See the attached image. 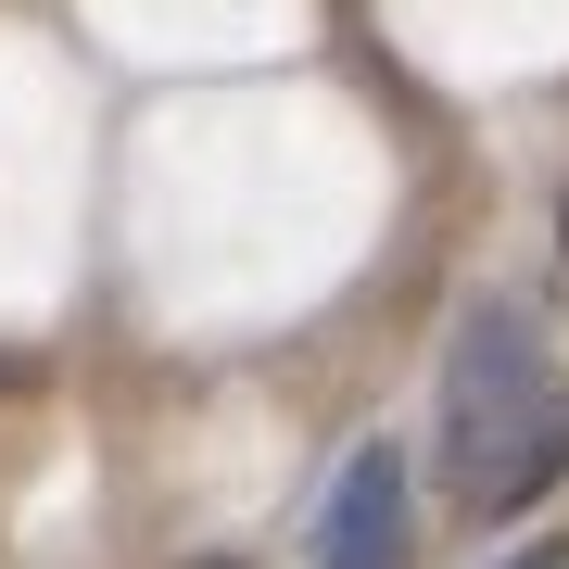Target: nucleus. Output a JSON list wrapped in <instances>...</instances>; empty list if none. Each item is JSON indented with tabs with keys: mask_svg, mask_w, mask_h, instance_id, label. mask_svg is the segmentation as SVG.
<instances>
[{
	"mask_svg": "<svg viewBox=\"0 0 569 569\" xmlns=\"http://www.w3.org/2000/svg\"><path fill=\"white\" fill-rule=\"evenodd\" d=\"M203 569H228V557H203Z\"/></svg>",
	"mask_w": 569,
	"mask_h": 569,
	"instance_id": "5",
	"label": "nucleus"
},
{
	"mask_svg": "<svg viewBox=\"0 0 569 569\" xmlns=\"http://www.w3.org/2000/svg\"><path fill=\"white\" fill-rule=\"evenodd\" d=\"M406 531H418L406 456H392V443H355L342 481H329V507H317V557L329 569H406Z\"/></svg>",
	"mask_w": 569,
	"mask_h": 569,
	"instance_id": "2",
	"label": "nucleus"
},
{
	"mask_svg": "<svg viewBox=\"0 0 569 569\" xmlns=\"http://www.w3.org/2000/svg\"><path fill=\"white\" fill-rule=\"evenodd\" d=\"M507 569H569V545H519V557H507Z\"/></svg>",
	"mask_w": 569,
	"mask_h": 569,
	"instance_id": "3",
	"label": "nucleus"
},
{
	"mask_svg": "<svg viewBox=\"0 0 569 569\" xmlns=\"http://www.w3.org/2000/svg\"><path fill=\"white\" fill-rule=\"evenodd\" d=\"M443 468H456V507L481 519L545 507L569 481V380L507 291H481L443 342Z\"/></svg>",
	"mask_w": 569,
	"mask_h": 569,
	"instance_id": "1",
	"label": "nucleus"
},
{
	"mask_svg": "<svg viewBox=\"0 0 569 569\" xmlns=\"http://www.w3.org/2000/svg\"><path fill=\"white\" fill-rule=\"evenodd\" d=\"M557 253H569V203H557Z\"/></svg>",
	"mask_w": 569,
	"mask_h": 569,
	"instance_id": "4",
	"label": "nucleus"
}]
</instances>
